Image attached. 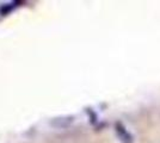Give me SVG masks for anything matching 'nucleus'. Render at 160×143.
<instances>
[{"label": "nucleus", "mask_w": 160, "mask_h": 143, "mask_svg": "<svg viewBox=\"0 0 160 143\" xmlns=\"http://www.w3.org/2000/svg\"><path fill=\"white\" fill-rule=\"evenodd\" d=\"M17 4H20V1H14L11 4H6V5H1L0 6V16H7L16 6H18Z\"/></svg>", "instance_id": "nucleus-2"}, {"label": "nucleus", "mask_w": 160, "mask_h": 143, "mask_svg": "<svg viewBox=\"0 0 160 143\" xmlns=\"http://www.w3.org/2000/svg\"><path fill=\"white\" fill-rule=\"evenodd\" d=\"M86 112H87V115H88V117H90V122L92 123V124H94V123L97 122V119H98L97 113H96L92 109H87Z\"/></svg>", "instance_id": "nucleus-3"}, {"label": "nucleus", "mask_w": 160, "mask_h": 143, "mask_svg": "<svg viewBox=\"0 0 160 143\" xmlns=\"http://www.w3.org/2000/svg\"><path fill=\"white\" fill-rule=\"evenodd\" d=\"M115 132L122 143H134L133 135L128 131V129L124 126V124L122 122L115 123Z\"/></svg>", "instance_id": "nucleus-1"}]
</instances>
